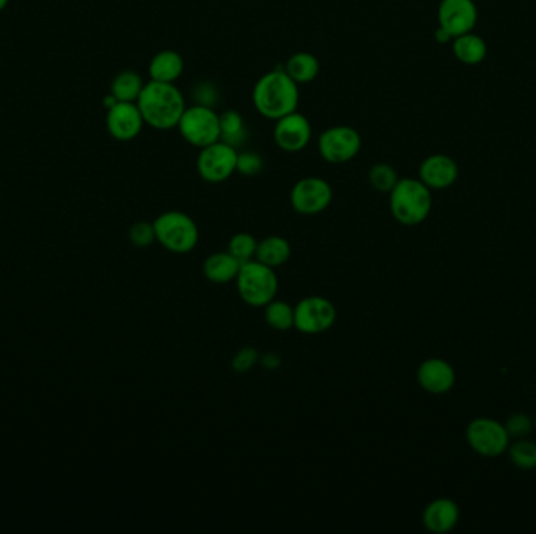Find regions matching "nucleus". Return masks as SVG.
<instances>
[{"label":"nucleus","instance_id":"9b49d317","mask_svg":"<svg viewBox=\"0 0 536 534\" xmlns=\"http://www.w3.org/2000/svg\"><path fill=\"white\" fill-rule=\"evenodd\" d=\"M311 140H312V126L310 120L298 110L275 121L273 141L281 151L287 154L303 151L304 148L310 145Z\"/></svg>","mask_w":536,"mask_h":534},{"label":"nucleus","instance_id":"a211bd4d","mask_svg":"<svg viewBox=\"0 0 536 534\" xmlns=\"http://www.w3.org/2000/svg\"><path fill=\"white\" fill-rule=\"evenodd\" d=\"M460 517L458 506L452 500L439 498L430 503L423 513V525L431 533H447L456 525Z\"/></svg>","mask_w":536,"mask_h":534},{"label":"nucleus","instance_id":"39448f33","mask_svg":"<svg viewBox=\"0 0 536 534\" xmlns=\"http://www.w3.org/2000/svg\"><path fill=\"white\" fill-rule=\"evenodd\" d=\"M154 229L158 243L173 254H189L200 242V229L195 220L179 210L158 215Z\"/></svg>","mask_w":536,"mask_h":534},{"label":"nucleus","instance_id":"f8f14e48","mask_svg":"<svg viewBox=\"0 0 536 534\" xmlns=\"http://www.w3.org/2000/svg\"><path fill=\"white\" fill-rule=\"evenodd\" d=\"M106 126L116 141L126 143L137 139L146 124L137 102H118L107 110Z\"/></svg>","mask_w":536,"mask_h":534},{"label":"nucleus","instance_id":"72a5a7b5","mask_svg":"<svg viewBox=\"0 0 536 534\" xmlns=\"http://www.w3.org/2000/svg\"><path fill=\"white\" fill-rule=\"evenodd\" d=\"M262 364H264L267 369L273 370V369H277V367L281 364V360H279V358L277 356V354L270 352V354H267V356L262 358Z\"/></svg>","mask_w":536,"mask_h":534},{"label":"nucleus","instance_id":"4468645a","mask_svg":"<svg viewBox=\"0 0 536 534\" xmlns=\"http://www.w3.org/2000/svg\"><path fill=\"white\" fill-rule=\"evenodd\" d=\"M508 431L498 421L480 419L467 428V440L475 452L485 456H498L508 445Z\"/></svg>","mask_w":536,"mask_h":534},{"label":"nucleus","instance_id":"f257e3e1","mask_svg":"<svg viewBox=\"0 0 536 534\" xmlns=\"http://www.w3.org/2000/svg\"><path fill=\"white\" fill-rule=\"evenodd\" d=\"M137 107L146 126L165 132L176 129L187 108V102L176 83L149 81L140 93Z\"/></svg>","mask_w":536,"mask_h":534},{"label":"nucleus","instance_id":"2f4dec72","mask_svg":"<svg viewBox=\"0 0 536 534\" xmlns=\"http://www.w3.org/2000/svg\"><path fill=\"white\" fill-rule=\"evenodd\" d=\"M258 360L259 352L252 346H245L234 356L233 369L237 373H246V371L251 370Z\"/></svg>","mask_w":536,"mask_h":534},{"label":"nucleus","instance_id":"b1692460","mask_svg":"<svg viewBox=\"0 0 536 534\" xmlns=\"http://www.w3.org/2000/svg\"><path fill=\"white\" fill-rule=\"evenodd\" d=\"M145 87L143 79L135 71H121L115 76L110 85V93L118 102H137L141 89Z\"/></svg>","mask_w":536,"mask_h":534},{"label":"nucleus","instance_id":"6ab92c4d","mask_svg":"<svg viewBox=\"0 0 536 534\" xmlns=\"http://www.w3.org/2000/svg\"><path fill=\"white\" fill-rule=\"evenodd\" d=\"M240 264L229 251L214 252L210 254L202 265V273L212 284H229L235 281L239 275Z\"/></svg>","mask_w":536,"mask_h":534},{"label":"nucleus","instance_id":"7c9ffc66","mask_svg":"<svg viewBox=\"0 0 536 534\" xmlns=\"http://www.w3.org/2000/svg\"><path fill=\"white\" fill-rule=\"evenodd\" d=\"M511 459L523 469H532L536 465V445L532 442H517L511 448Z\"/></svg>","mask_w":536,"mask_h":534},{"label":"nucleus","instance_id":"dca6fc26","mask_svg":"<svg viewBox=\"0 0 536 534\" xmlns=\"http://www.w3.org/2000/svg\"><path fill=\"white\" fill-rule=\"evenodd\" d=\"M417 379L430 394H446L454 386L455 371L442 359H429L419 367Z\"/></svg>","mask_w":536,"mask_h":534},{"label":"nucleus","instance_id":"1a4fd4ad","mask_svg":"<svg viewBox=\"0 0 536 534\" xmlns=\"http://www.w3.org/2000/svg\"><path fill=\"white\" fill-rule=\"evenodd\" d=\"M333 202V187L322 177L300 179L291 191V206L297 214L312 216L325 212Z\"/></svg>","mask_w":536,"mask_h":534},{"label":"nucleus","instance_id":"5701e85b","mask_svg":"<svg viewBox=\"0 0 536 534\" xmlns=\"http://www.w3.org/2000/svg\"><path fill=\"white\" fill-rule=\"evenodd\" d=\"M486 52H488V49H486L485 41L477 37V35H472V33L469 32L455 38V57L458 58L461 64H481L485 60Z\"/></svg>","mask_w":536,"mask_h":534},{"label":"nucleus","instance_id":"f704fd0d","mask_svg":"<svg viewBox=\"0 0 536 534\" xmlns=\"http://www.w3.org/2000/svg\"><path fill=\"white\" fill-rule=\"evenodd\" d=\"M435 38L438 43H448V41L452 39V37H450V35H448L444 29L438 27V30H436L435 33Z\"/></svg>","mask_w":536,"mask_h":534},{"label":"nucleus","instance_id":"c85d7f7f","mask_svg":"<svg viewBox=\"0 0 536 534\" xmlns=\"http://www.w3.org/2000/svg\"><path fill=\"white\" fill-rule=\"evenodd\" d=\"M264 170V158L254 151H239L237 154V173L245 177L258 176Z\"/></svg>","mask_w":536,"mask_h":534},{"label":"nucleus","instance_id":"c756f323","mask_svg":"<svg viewBox=\"0 0 536 534\" xmlns=\"http://www.w3.org/2000/svg\"><path fill=\"white\" fill-rule=\"evenodd\" d=\"M129 240H131L132 245L137 246V248H148V246H151L154 242H157V239H156L154 223H148V221H139V223H135V225L129 229Z\"/></svg>","mask_w":536,"mask_h":534},{"label":"nucleus","instance_id":"423d86ee","mask_svg":"<svg viewBox=\"0 0 536 534\" xmlns=\"http://www.w3.org/2000/svg\"><path fill=\"white\" fill-rule=\"evenodd\" d=\"M176 129L185 143L202 149L220 140V114L215 108L193 104L185 108Z\"/></svg>","mask_w":536,"mask_h":534},{"label":"nucleus","instance_id":"4be33fe9","mask_svg":"<svg viewBox=\"0 0 536 534\" xmlns=\"http://www.w3.org/2000/svg\"><path fill=\"white\" fill-rule=\"evenodd\" d=\"M220 140L239 149L248 140L245 118L237 110H226L220 114Z\"/></svg>","mask_w":536,"mask_h":534},{"label":"nucleus","instance_id":"6e6552de","mask_svg":"<svg viewBox=\"0 0 536 534\" xmlns=\"http://www.w3.org/2000/svg\"><path fill=\"white\" fill-rule=\"evenodd\" d=\"M362 140L354 127L333 126L320 133L317 148L320 157L329 165L352 162L361 151Z\"/></svg>","mask_w":536,"mask_h":534},{"label":"nucleus","instance_id":"20e7f679","mask_svg":"<svg viewBox=\"0 0 536 534\" xmlns=\"http://www.w3.org/2000/svg\"><path fill=\"white\" fill-rule=\"evenodd\" d=\"M240 300L251 308H265L278 293V276L275 268L252 259L240 267L235 277Z\"/></svg>","mask_w":536,"mask_h":534},{"label":"nucleus","instance_id":"f03ea898","mask_svg":"<svg viewBox=\"0 0 536 534\" xmlns=\"http://www.w3.org/2000/svg\"><path fill=\"white\" fill-rule=\"evenodd\" d=\"M252 106L262 118L278 121L285 114L297 112L300 104L298 83L287 76L285 68L267 72L259 77L251 93Z\"/></svg>","mask_w":536,"mask_h":534},{"label":"nucleus","instance_id":"0eeeda50","mask_svg":"<svg viewBox=\"0 0 536 534\" xmlns=\"http://www.w3.org/2000/svg\"><path fill=\"white\" fill-rule=\"evenodd\" d=\"M239 149L225 141H215L200 149L196 158V170L204 182L221 183L237 173Z\"/></svg>","mask_w":536,"mask_h":534},{"label":"nucleus","instance_id":"ddd939ff","mask_svg":"<svg viewBox=\"0 0 536 534\" xmlns=\"http://www.w3.org/2000/svg\"><path fill=\"white\" fill-rule=\"evenodd\" d=\"M439 27L452 37L469 33L477 22V7L472 0H442L438 8Z\"/></svg>","mask_w":536,"mask_h":534},{"label":"nucleus","instance_id":"2eb2a0df","mask_svg":"<svg viewBox=\"0 0 536 534\" xmlns=\"http://www.w3.org/2000/svg\"><path fill=\"white\" fill-rule=\"evenodd\" d=\"M419 176L429 189H447L458 177V166L455 164L454 158L435 154L423 160Z\"/></svg>","mask_w":536,"mask_h":534},{"label":"nucleus","instance_id":"a878e982","mask_svg":"<svg viewBox=\"0 0 536 534\" xmlns=\"http://www.w3.org/2000/svg\"><path fill=\"white\" fill-rule=\"evenodd\" d=\"M369 183L372 185L373 190H377L379 193H391L392 189L397 185L398 174L397 171L392 168L389 164H375L369 170Z\"/></svg>","mask_w":536,"mask_h":534},{"label":"nucleus","instance_id":"aec40b11","mask_svg":"<svg viewBox=\"0 0 536 534\" xmlns=\"http://www.w3.org/2000/svg\"><path fill=\"white\" fill-rule=\"evenodd\" d=\"M285 71L294 82L298 85L316 81L320 72V62L311 52H297L285 62Z\"/></svg>","mask_w":536,"mask_h":534},{"label":"nucleus","instance_id":"412c9836","mask_svg":"<svg viewBox=\"0 0 536 534\" xmlns=\"http://www.w3.org/2000/svg\"><path fill=\"white\" fill-rule=\"evenodd\" d=\"M292 256V246L281 235H270L260 240L256 251V260L268 265L272 268H278L281 265L287 264Z\"/></svg>","mask_w":536,"mask_h":534},{"label":"nucleus","instance_id":"f3484780","mask_svg":"<svg viewBox=\"0 0 536 534\" xmlns=\"http://www.w3.org/2000/svg\"><path fill=\"white\" fill-rule=\"evenodd\" d=\"M183 58L173 49L160 51L151 58L148 66L149 81L154 82L176 83L183 74Z\"/></svg>","mask_w":536,"mask_h":534},{"label":"nucleus","instance_id":"7ed1b4c3","mask_svg":"<svg viewBox=\"0 0 536 534\" xmlns=\"http://www.w3.org/2000/svg\"><path fill=\"white\" fill-rule=\"evenodd\" d=\"M431 193L421 179L404 177L389 193V208L396 220L404 226H416L429 216Z\"/></svg>","mask_w":536,"mask_h":534},{"label":"nucleus","instance_id":"cd10ccee","mask_svg":"<svg viewBox=\"0 0 536 534\" xmlns=\"http://www.w3.org/2000/svg\"><path fill=\"white\" fill-rule=\"evenodd\" d=\"M191 99L196 106L215 108L217 102L220 101V89L215 83L200 81L191 87Z\"/></svg>","mask_w":536,"mask_h":534},{"label":"nucleus","instance_id":"bb28decb","mask_svg":"<svg viewBox=\"0 0 536 534\" xmlns=\"http://www.w3.org/2000/svg\"><path fill=\"white\" fill-rule=\"evenodd\" d=\"M259 242L254 235L248 233H235L227 243V251L239 260L240 264L250 262L256 258Z\"/></svg>","mask_w":536,"mask_h":534},{"label":"nucleus","instance_id":"473e14b6","mask_svg":"<svg viewBox=\"0 0 536 534\" xmlns=\"http://www.w3.org/2000/svg\"><path fill=\"white\" fill-rule=\"evenodd\" d=\"M506 431L511 436H523L530 431V421L525 415H513L508 420Z\"/></svg>","mask_w":536,"mask_h":534},{"label":"nucleus","instance_id":"9d476101","mask_svg":"<svg viewBox=\"0 0 536 534\" xmlns=\"http://www.w3.org/2000/svg\"><path fill=\"white\" fill-rule=\"evenodd\" d=\"M336 318V306L325 296H306L295 306V329L300 333L310 335L327 333L335 326Z\"/></svg>","mask_w":536,"mask_h":534},{"label":"nucleus","instance_id":"e433bc0d","mask_svg":"<svg viewBox=\"0 0 536 534\" xmlns=\"http://www.w3.org/2000/svg\"><path fill=\"white\" fill-rule=\"evenodd\" d=\"M8 2H10V0H0V12H4V10L7 8Z\"/></svg>","mask_w":536,"mask_h":534},{"label":"nucleus","instance_id":"c9c22d12","mask_svg":"<svg viewBox=\"0 0 536 534\" xmlns=\"http://www.w3.org/2000/svg\"><path fill=\"white\" fill-rule=\"evenodd\" d=\"M115 104H118V99H116L112 93L104 97V107L107 108V110H110V108L114 107Z\"/></svg>","mask_w":536,"mask_h":534},{"label":"nucleus","instance_id":"393cba45","mask_svg":"<svg viewBox=\"0 0 536 534\" xmlns=\"http://www.w3.org/2000/svg\"><path fill=\"white\" fill-rule=\"evenodd\" d=\"M264 309L265 321L275 331H289L295 327V308L289 302L279 301L275 298Z\"/></svg>","mask_w":536,"mask_h":534}]
</instances>
